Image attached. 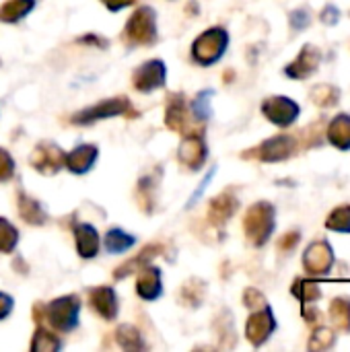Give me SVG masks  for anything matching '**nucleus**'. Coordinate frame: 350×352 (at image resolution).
I'll return each instance as SVG.
<instances>
[{
    "label": "nucleus",
    "instance_id": "nucleus-9",
    "mask_svg": "<svg viewBox=\"0 0 350 352\" xmlns=\"http://www.w3.org/2000/svg\"><path fill=\"white\" fill-rule=\"evenodd\" d=\"M128 107H130V101L126 97H111V99H105V101H99V103L91 105L89 109H83V111L74 113L72 116V124L89 126V124L99 122V120L122 116V113L128 111Z\"/></svg>",
    "mask_w": 350,
    "mask_h": 352
},
{
    "label": "nucleus",
    "instance_id": "nucleus-32",
    "mask_svg": "<svg viewBox=\"0 0 350 352\" xmlns=\"http://www.w3.org/2000/svg\"><path fill=\"white\" fill-rule=\"evenodd\" d=\"M336 344V332L332 328L320 326L314 330L311 338H309V349L311 351H328Z\"/></svg>",
    "mask_w": 350,
    "mask_h": 352
},
{
    "label": "nucleus",
    "instance_id": "nucleus-1",
    "mask_svg": "<svg viewBox=\"0 0 350 352\" xmlns=\"http://www.w3.org/2000/svg\"><path fill=\"white\" fill-rule=\"evenodd\" d=\"M276 229V208L270 202H256L248 208L243 231L254 248H264Z\"/></svg>",
    "mask_w": 350,
    "mask_h": 352
},
{
    "label": "nucleus",
    "instance_id": "nucleus-39",
    "mask_svg": "<svg viewBox=\"0 0 350 352\" xmlns=\"http://www.w3.org/2000/svg\"><path fill=\"white\" fill-rule=\"evenodd\" d=\"M320 16H322V23H326V25H330V27H332V25H336V23H338V19H340V10H338L334 4H328V6L322 10V14H320Z\"/></svg>",
    "mask_w": 350,
    "mask_h": 352
},
{
    "label": "nucleus",
    "instance_id": "nucleus-19",
    "mask_svg": "<svg viewBox=\"0 0 350 352\" xmlns=\"http://www.w3.org/2000/svg\"><path fill=\"white\" fill-rule=\"evenodd\" d=\"M237 210V198L231 192H223L217 198L210 200L208 206V221L217 227L225 225Z\"/></svg>",
    "mask_w": 350,
    "mask_h": 352
},
{
    "label": "nucleus",
    "instance_id": "nucleus-5",
    "mask_svg": "<svg viewBox=\"0 0 350 352\" xmlns=\"http://www.w3.org/2000/svg\"><path fill=\"white\" fill-rule=\"evenodd\" d=\"M297 153V138L289 136V134H281V136H272L268 140H264L262 144H258L256 148L243 153L245 159H258L264 163H278V161H287L289 157H293Z\"/></svg>",
    "mask_w": 350,
    "mask_h": 352
},
{
    "label": "nucleus",
    "instance_id": "nucleus-2",
    "mask_svg": "<svg viewBox=\"0 0 350 352\" xmlns=\"http://www.w3.org/2000/svg\"><path fill=\"white\" fill-rule=\"evenodd\" d=\"M229 47V33L223 27H210L192 43V60L200 66L217 64Z\"/></svg>",
    "mask_w": 350,
    "mask_h": 352
},
{
    "label": "nucleus",
    "instance_id": "nucleus-26",
    "mask_svg": "<svg viewBox=\"0 0 350 352\" xmlns=\"http://www.w3.org/2000/svg\"><path fill=\"white\" fill-rule=\"evenodd\" d=\"M309 97H311V101H314L318 107L330 109V107H336V105H338L342 93H340V89L334 87V85H316V87L311 89V95H309Z\"/></svg>",
    "mask_w": 350,
    "mask_h": 352
},
{
    "label": "nucleus",
    "instance_id": "nucleus-43",
    "mask_svg": "<svg viewBox=\"0 0 350 352\" xmlns=\"http://www.w3.org/2000/svg\"><path fill=\"white\" fill-rule=\"evenodd\" d=\"M99 37H93V35H87V37H80V41L83 43H95V45H99V47H105L107 43L105 41H97Z\"/></svg>",
    "mask_w": 350,
    "mask_h": 352
},
{
    "label": "nucleus",
    "instance_id": "nucleus-6",
    "mask_svg": "<svg viewBox=\"0 0 350 352\" xmlns=\"http://www.w3.org/2000/svg\"><path fill=\"white\" fill-rule=\"evenodd\" d=\"M78 311L80 301L76 295H66L56 301H52L45 307V318L58 332H72L78 326Z\"/></svg>",
    "mask_w": 350,
    "mask_h": 352
},
{
    "label": "nucleus",
    "instance_id": "nucleus-18",
    "mask_svg": "<svg viewBox=\"0 0 350 352\" xmlns=\"http://www.w3.org/2000/svg\"><path fill=\"white\" fill-rule=\"evenodd\" d=\"M328 142L338 151H350V113H336L326 128Z\"/></svg>",
    "mask_w": 350,
    "mask_h": 352
},
{
    "label": "nucleus",
    "instance_id": "nucleus-25",
    "mask_svg": "<svg viewBox=\"0 0 350 352\" xmlns=\"http://www.w3.org/2000/svg\"><path fill=\"white\" fill-rule=\"evenodd\" d=\"M291 293L301 301V305L318 303L322 299V289L316 280L311 278H297L291 287Z\"/></svg>",
    "mask_w": 350,
    "mask_h": 352
},
{
    "label": "nucleus",
    "instance_id": "nucleus-35",
    "mask_svg": "<svg viewBox=\"0 0 350 352\" xmlns=\"http://www.w3.org/2000/svg\"><path fill=\"white\" fill-rule=\"evenodd\" d=\"M212 95H215V91H202V93L196 95L194 105H192V111H194L196 120L206 122L210 118V113H212V109H210V97Z\"/></svg>",
    "mask_w": 350,
    "mask_h": 352
},
{
    "label": "nucleus",
    "instance_id": "nucleus-21",
    "mask_svg": "<svg viewBox=\"0 0 350 352\" xmlns=\"http://www.w3.org/2000/svg\"><path fill=\"white\" fill-rule=\"evenodd\" d=\"M163 252V245H159V243H153V245H146L136 258H132V260H128L126 264H122L120 268H116V272H113V276L118 278V280H122V278H126V276H130V274H134V272H138L142 266H146V264H151V260L153 258H157L159 254Z\"/></svg>",
    "mask_w": 350,
    "mask_h": 352
},
{
    "label": "nucleus",
    "instance_id": "nucleus-33",
    "mask_svg": "<svg viewBox=\"0 0 350 352\" xmlns=\"http://www.w3.org/2000/svg\"><path fill=\"white\" fill-rule=\"evenodd\" d=\"M19 243V231L12 223L0 217V254H10L14 252Z\"/></svg>",
    "mask_w": 350,
    "mask_h": 352
},
{
    "label": "nucleus",
    "instance_id": "nucleus-30",
    "mask_svg": "<svg viewBox=\"0 0 350 352\" xmlns=\"http://www.w3.org/2000/svg\"><path fill=\"white\" fill-rule=\"evenodd\" d=\"M157 182H159V175L157 177H142L140 184H138V202L142 206L144 212H153V204H155V192H157Z\"/></svg>",
    "mask_w": 350,
    "mask_h": 352
},
{
    "label": "nucleus",
    "instance_id": "nucleus-24",
    "mask_svg": "<svg viewBox=\"0 0 350 352\" xmlns=\"http://www.w3.org/2000/svg\"><path fill=\"white\" fill-rule=\"evenodd\" d=\"M33 8H35V0H6L0 6V21L12 25V23L25 19Z\"/></svg>",
    "mask_w": 350,
    "mask_h": 352
},
{
    "label": "nucleus",
    "instance_id": "nucleus-37",
    "mask_svg": "<svg viewBox=\"0 0 350 352\" xmlns=\"http://www.w3.org/2000/svg\"><path fill=\"white\" fill-rule=\"evenodd\" d=\"M289 21H291V25H293V29H295V31H301V29L309 27L311 14H309V10L299 8V10H293V12H291Z\"/></svg>",
    "mask_w": 350,
    "mask_h": 352
},
{
    "label": "nucleus",
    "instance_id": "nucleus-28",
    "mask_svg": "<svg viewBox=\"0 0 350 352\" xmlns=\"http://www.w3.org/2000/svg\"><path fill=\"white\" fill-rule=\"evenodd\" d=\"M326 229L334 233L350 235V204H340L336 206L328 219H326Z\"/></svg>",
    "mask_w": 350,
    "mask_h": 352
},
{
    "label": "nucleus",
    "instance_id": "nucleus-15",
    "mask_svg": "<svg viewBox=\"0 0 350 352\" xmlns=\"http://www.w3.org/2000/svg\"><path fill=\"white\" fill-rule=\"evenodd\" d=\"M97 146L95 144H80L76 146L74 151H70L64 159V165L70 173L74 175H83V173H89L91 167L97 163Z\"/></svg>",
    "mask_w": 350,
    "mask_h": 352
},
{
    "label": "nucleus",
    "instance_id": "nucleus-10",
    "mask_svg": "<svg viewBox=\"0 0 350 352\" xmlns=\"http://www.w3.org/2000/svg\"><path fill=\"white\" fill-rule=\"evenodd\" d=\"M320 64H322V52L320 47L311 45V43H305L301 47V52L297 54V58L285 66V76L287 78H293V80H305L309 76H314L318 70H320Z\"/></svg>",
    "mask_w": 350,
    "mask_h": 352
},
{
    "label": "nucleus",
    "instance_id": "nucleus-41",
    "mask_svg": "<svg viewBox=\"0 0 350 352\" xmlns=\"http://www.w3.org/2000/svg\"><path fill=\"white\" fill-rule=\"evenodd\" d=\"M10 311H12V297H8L6 293H0V320L8 318Z\"/></svg>",
    "mask_w": 350,
    "mask_h": 352
},
{
    "label": "nucleus",
    "instance_id": "nucleus-3",
    "mask_svg": "<svg viewBox=\"0 0 350 352\" xmlns=\"http://www.w3.org/2000/svg\"><path fill=\"white\" fill-rule=\"evenodd\" d=\"M124 39L128 45H151L157 41V14L151 6H140L126 23Z\"/></svg>",
    "mask_w": 350,
    "mask_h": 352
},
{
    "label": "nucleus",
    "instance_id": "nucleus-27",
    "mask_svg": "<svg viewBox=\"0 0 350 352\" xmlns=\"http://www.w3.org/2000/svg\"><path fill=\"white\" fill-rule=\"evenodd\" d=\"M103 243H105V250L109 254H124V252H128L136 243V237L124 233L122 229H111V231H107Z\"/></svg>",
    "mask_w": 350,
    "mask_h": 352
},
{
    "label": "nucleus",
    "instance_id": "nucleus-16",
    "mask_svg": "<svg viewBox=\"0 0 350 352\" xmlns=\"http://www.w3.org/2000/svg\"><path fill=\"white\" fill-rule=\"evenodd\" d=\"M136 293L140 299L144 301H155L161 297L163 287H161V270L155 266H142L138 270V278H136Z\"/></svg>",
    "mask_w": 350,
    "mask_h": 352
},
{
    "label": "nucleus",
    "instance_id": "nucleus-22",
    "mask_svg": "<svg viewBox=\"0 0 350 352\" xmlns=\"http://www.w3.org/2000/svg\"><path fill=\"white\" fill-rule=\"evenodd\" d=\"M186 124V99L184 95H171L165 111V126L173 132H184Z\"/></svg>",
    "mask_w": 350,
    "mask_h": 352
},
{
    "label": "nucleus",
    "instance_id": "nucleus-13",
    "mask_svg": "<svg viewBox=\"0 0 350 352\" xmlns=\"http://www.w3.org/2000/svg\"><path fill=\"white\" fill-rule=\"evenodd\" d=\"M206 155H208L206 142L198 134L186 136L179 144V151H177L179 163L184 167H188L190 171H200L206 163Z\"/></svg>",
    "mask_w": 350,
    "mask_h": 352
},
{
    "label": "nucleus",
    "instance_id": "nucleus-7",
    "mask_svg": "<svg viewBox=\"0 0 350 352\" xmlns=\"http://www.w3.org/2000/svg\"><path fill=\"white\" fill-rule=\"evenodd\" d=\"M262 113L264 118L278 126V128H291L299 116H301V107L295 99L291 97H285V95H272V97H266L262 101Z\"/></svg>",
    "mask_w": 350,
    "mask_h": 352
},
{
    "label": "nucleus",
    "instance_id": "nucleus-14",
    "mask_svg": "<svg viewBox=\"0 0 350 352\" xmlns=\"http://www.w3.org/2000/svg\"><path fill=\"white\" fill-rule=\"evenodd\" d=\"M89 303L95 309L97 316H101L105 322L116 320L120 305H118V295L111 287H97L89 291Z\"/></svg>",
    "mask_w": 350,
    "mask_h": 352
},
{
    "label": "nucleus",
    "instance_id": "nucleus-23",
    "mask_svg": "<svg viewBox=\"0 0 350 352\" xmlns=\"http://www.w3.org/2000/svg\"><path fill=\"white\" fill-rule=\"evenodd\" d=\"M328 316L332 320V326L340 334H350V297H336V299H332Z\"/></svg>",
    "mask_w": 350,
    "mask_h": 352
},
{
    "label": "nucleus",
    "instance_id": "nucleus-20",
    "mask_svg": "<svg viewBox=\"0 0 350 352\" xmlns=\"http://www.w3.org/2000/svg\"><path fill=\"white\" fill-rule=\"evenodd\" d=\"M17 210H19L21 219H23L25 223H29V225L41 227V225H45V221H47V214H45V210L41 208V204H39L35 198L27 196L25 192H19V194H17Z\"/></svg>",
    "mask_w": 350,
    "mask_h": 352
},
{
    "label": "nucleus",
    "instance_id": "nucleus-17",
    "mask_svg": "<svg viewBox=\"0 0 350 352\" xmlns=\"http://www.w3.org/2000/svg\"><path fill=\"white\" fill-rule=\"evenodd\" d=\"M74 241H76V252L80 258L85 260H91L99 254V248H101V239H99V233L93 225L89 223H80L74 227Z\"/></svg>",
    "mask_w": 350,
    "mask_h": 352
},
{
    "label": "nucleus",
    "instance_id": "nucleus-40",
    "mask_svg": "<svg viewBox=\"0 0 350 352\" xmlns=\"http://www.w3.org/2000/svg\"><path fill=\"white\" fill-rule=\"evenodd\" d=\"M299 239H301V237H299V231H293V233H287V235H285V239H283V241L278 243V248H281L283 252H287L289 248L293 250V248H295V245L299 243Z\"/></svg>",
    "mask_w": 350,
    "mask_h": 352
},
{
    "label": "nucleus",
    "instance_id": "nucleus-29",
    "mask_svg": "<svg viewBox=\"0 0 350 352\" xmlns=\"http://www.w3.org/2000/svg\"><path fill=\"white\" fill-rule=\"evenodd\" d=\"M116 340L118 344L124 349V351H142L144 349V342H142V336L140 332L134 328V326H120L118 332H116Z\"/></svg>",
    "mask_w": 350,
    "mask_h": 352
},
{
    "label": "nucleus",
    "instance_id": "nucleus-4",
    "mask_svg": "<svg viewBox=\"0 0 350 352\" xmlns=\"http://www.w3.org/2000/svg\"><path fill=\"white\" fill-rule=\"evenodd\" d=\"M334 262H336L334 248L328 239L311 241L303 254V270L307 276H314V278L328 276L334 268Z\"/></svg>",
    "mask_w": 350,
    "mask_h": 352
},
{
    "label": "nucleus",
    "instance_id": "nucleus-42",
    "mask_svg": "<svg viewBox=\"0 0 350 352\" xmlns=\"http://www.w3.org/2000/svg\"><path fill=\"white\" fill-rule=\"evenodd\" d=\"M109 10H122V8H126V6H130V4H134V0H101Z\"/></svg>",
    "mask_w": 350,
    "mask_h": 352
},
{
    "label": "nucleus",
    "instance_id": "nucleus-12",
    "mask_svg": "<svg viewBox=\"0 0 350 352\" xmlns=\"http://www.w3.org/2000/svg\"><path fill=\"white\" fill-rule=\"evenodd\" d=\"M66 153L54 144V142H41L33 148L31 153V165L41 173V175H54L60 171V167L64 165Z\"/></svg>",
    "mask_w": 350,
    "mask_h": 352
},
{
    "label": "nucleus",
    "instance_id": "nucleus-34",
    "mask_svg": "<svg viewBox=\"0 0 350 352\" xmlns=\"http://www.w3.org/2000/svg\"><path fill=\"white\" fill-rule=\"evenodd\" d=\"M204 293H206V285L202 280H198V278H192L182 289V299H184V303H188L192 307H198L204 301Z\"/></svg>",
    "mask_w": 350,
    "mask_h": 352
},
{
    "label": "nucleus",
    "instance_id": "nucleus-31",
    "mask_svg": "<svg viewBox=\"0 0 350 352\" xmlns=\"http://www.w3.org/2000/svg\"><path fill=\"white\" fill-rule=\"evenodd\" d=\"M62 349V342L58 340V336H54L52 332L39 328L33 334V342H31V351L37 352H56Z\"/></svg>",
    "mask_w": 350,
    "mask_h": 352
},
{
    "label": "nucleus",
    "instance_id": "nucleus-8",
    "mask_svg": "<svg viewBox=\"0 0 350 352\" xmlns=\"http://www.w3.org/2000/svg\"><path fill=\"white\" fill-rule=\"evenodd\" d=\"M278 324L274 318V311L270 305H264L260 309H254V314L250 316L248 324H245V338L250 340L252 346L260 349L262 344H266L270 340V336L276 332Z\"/></svg>",
    "mask_w": 350,
    "mask_h": 352
},
{
    "label": "nucleus",
    "instance_id": "nucleus-38",
    "mask_svg": "<svg viewBox=\"0 0 350 352\" xmlns=\"http://www.w3.org/2000/svg\"><path fill=\"white\" fill-rule=\"evenodd\" d=\"M243 303H245V307H250V309H260V307L268 305L266 299H264V295H262L260 291H256V289H248V291L243 293Z\"/></svg>",
    "mask_w": 350,
    "mask_h": 352
},
{
    "label": "nucleus",
    "instance_id": "nucleus-11",
    "mask_svg": "<svg viewBox=\"0 0 350 352\" xmlns=\"http://www.w3.org/2000/svg\"><path fill=\"white\" fill-rule=\"evenodd\" d=\"M165 80H167V68L161 60H149L140 64L132 76V85L140 93H151L155 89H161Z\"/></svg>",
    "mask_w": 350,
    "mask_h": 352
},
{
    "label": "nucleus",
    "instance_id": "nucleus-36",
    "mask_svg": "<svg viewBox=\"0 0 350 352\" xmlns=\"http://www.w3.org/2000/svg\"><path fill=\"white\" fill-rule=\"evenodd\" d=\"M12 175H14V161L4 148H0V182H8Z\"/></svg>",
    "mask_w": 350,
    "mask_h": 352
}]
</instances>
